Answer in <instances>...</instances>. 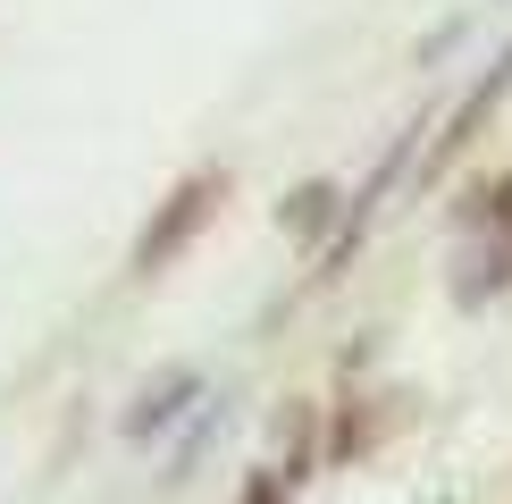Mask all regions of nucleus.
<instances>
[{
  "mask_svg": "<svg viewBox=\"0 0 512 504\" xmlns=\"http://www.w3.org/2000/svg\"><path fill=\"white\" fill-rule=\"evenodd\" d=\"M328 210H336V185H303V194L286 202V227H294V236H311V227L328 219Z\"/></svg>",
  "mask_w": 512,
  "mask_h": 504,
  "instance_id": "4",
  "label": "nucleus"
},
{
  "mask_svg": "<svg viewBox=\"0 0 512 504\" xmlns=\"http://www.w3.org/2000/svg\"><path fill=\"white\" fill-rule=\"evenodd\" d=\"M194 395H202V387H194V370H168L160 387H143V404L126 412V437H160L168 420H177L185 404H194Z\"/></svg>",
  "mask_w": 512,
  "mask_h": 504,
  "instance_id": "2",
  "label": "nucleus"
},
{
  "mask_svg": "<svg viewBox=\"0 0 512 504\" xmlns=\"http://www.w3.org/2000/svg\"><path fill=\"white\" fill-rule=\"evenodd\" d=\"M504 84H512V42L496 51V68L479 76V93L462 101V118H454V135H445V152H462V143H471V126H479V118H487V110H496V101H504ZM445 152H437V160H445Z\"/></svg>",
  "mask_w": 512,
  "mask_h": 504,
  "instance_id": "3",
  "label": "nucleus"
},
{
  "mask_svg": "<svg viewBox=\"0 0 512 504\" xmlns=\"http://www.w3.org/2000/svg\"><path fill=\"white\" fill-rule=\"evenodd\" d=\"M244 504H286V471H261V479L244 488Z\"/></svg>",
  "mask_w": 512,
  "mask_h": 504,
  "instance_id": "5",
  "label": "nucleus"
},
{
  "mask_svg": "<svg viewBox=\"0 0 512 504\" xmlns=\"http://www.w3.org/2000/svg\"><path fill=\"white\" fill-rule=\"evenodd\" d=\"M219 194H227L219 177H185L177 194L160 202V219H152V227L135 236V269H143V278H152V269H168V261H177L185 244H194V227L210 219V202H219Z\"/></svg>",
  "mask_w": 512,
  "mask_h": 504,
  "instance_id": "1",
  "label": "nucleus"
}]
</instances>
